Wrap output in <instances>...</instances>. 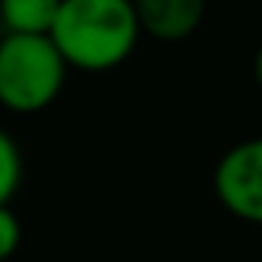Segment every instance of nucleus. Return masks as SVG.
<instances>
[{
  "label": "nucleus",
  "mask_w": 262,
  "mask_h": 262,
  "mask_svg": "<svg viewBox=\"0 0 262 262\" xmlns=\"http://www.w3.org/2000/svg\"><path fill=\"white\" fill-rule=\"evenodd\" d=\"M139 31L136 7L126 0H65L50 40L65 65L108 71L136 50Z\"/></svg>",
  "instance_id": "1"
},
{
  "label": "nucleus",
  "mask_w": 262,
  "mask_h": 262,
  "mask_svg": "<svg viewBox=\"0 0 262 262\" xmlns=\"http://www.w3.org/2000/svg\"><path fill=\"white\" fill-rule=\"evenodd\" d=\"M65 59L50 37H19L7 34L0 40V105L34 114L62 93Z\"/></svg>",
  "instance_id": "2"
},
{
  "label": "nucleus",
  "mask_w": 262,
  "mask_h": 262,
  "mask_svg": "<svg viewBox=\"0 0 262 262\" xmlns=\"http://www.w3.org/2000/svg\"><path fill=\"white\" fill-rule=\"evenodd\" d=\"M213 188L228 213L262 225V136L244 139L219 158Z\"/></svg>",
  "instance_id": "3"
},
{
  "label": "nucleus",
  "mask_w": 262,
  "mask_h": 262,
  "mask_svg": "<svg viewBox=\"0 0 262 262\" xmlns=\"http://www.w3.org/2000/svg\"><path fill=\"white\" fill-rule=\"evenodd\" d=\"M133 7L139 28L158 40H185L204 19L201 0H139Z\"/></svg>",
  "instance_id": "4"
},
{
  "label": "nucleus",
  "mask_w": 262,
  "mask_h": 262,
  "mask_svg": "<svg viewBox=\"0 0 262 262\" xmlns=\"http://www.w3.org/2000/svg\"><path fill=\"white\" fill-rule=\"evenodd\" d=\"M59 16V0H4L0 22L7 34L19 37H50Z\"/></svg>",
  "instance_id": "5"
},
{
  "label": "nucleus",
  "mask_w": 262,
  "mask_h": 262,
  "mask_svg": "<svg viewBox=\"0 0 262 262\" xmlns=\"http://www.w3.org/2000/svg\"><path fill=\"white\" fill-rule=\"evenodd\" d=\"M19 182H22V151L7 129H0V207H10L13 194L19 191Z\"/></svg>",
  "instance_id": "6"
},
{
  "label": "nucleus",
  "mask_w": 262,
  "mask_h": 262,
  "mask_svg": "<svg viewBox=\"0 0 262 262\" xmlns=\"http://www.w3.org/2000/svg\"><path fill=\"white\" fill-rule=\"evenodd\" d=\"M19 241H22L19 216H16L10 207H0V262L10 259V256L19 250Z\"/></svg>",
  "instance_id": "7"
},
{
  "label": "nucleus",
  "mask_w": 262,
  "mask_h": 262,
  "mask_svg": "<svg viewBox=\"0 0 262 262\" xmlns=\"http://www.w3.org/2000/svg\"><path fill=\"white\" fill-rule=\"evenodd\" d=\"M253 74H256V83L262 86V47L256 50V59H253Z\"/></svg>",
  "instance_id": "8"
}]
</instances>
